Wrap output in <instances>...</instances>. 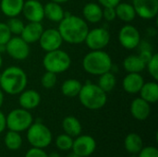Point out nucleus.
<instances>
[{"instance_id": "nucleus-1", "label": "nucleus", "mask_w": 158, "mask_h": 157, "mask_svg": "<svg viewBox=\"0 0 158 157\" xmlns=\"http://www.w3.org/2000/svg\"><path fill=\"white\" fill-rule=\"evenodd\" d=\"M57 30L63 42L70 44H80L84 43L90 29L83 18L65 13V17L59 22Z\"/></svg>"}, {"instance_id": "nucleus-2", "label": "nucleus", "mask_w": 158, "mask_h": 157, "mask_svg": "<svg viewBox=\"0 0 158 157\" xmlns=\"http://www.w3.org/2000/svg\"><path fill=\"white\" fill-rule=\"evenodd\" d=\"M27 84V74L19 67L10 66L0 73V89L7 94H19L26 89Z\"/></svg>"}, {"instance_id": "nucleus-3", "label": "nucleus", "mask_w": 158, "mask_h": 157, "mask_svg": "<svg viewBox=\"0 0 158 157\" xmlns=\"http://www.w3.org/2000/svg\"><path fill=\"white\" fill-rule=\"evenodd\" d=\"M83 69L94 76H100L113 68L112 58L104 50H91L82 59Z\"/></svg>"}, {"instance_id": "nucleus-4", "label": "nucleus", "mask_w": 158, "mask_h": 157, "mask_svg": "<svg viewBox=\"0 0 158 157\" xmlns=\"http://www.w3.org/2000/svg\"><path fill=\"white\" fill-rule=\"evenodd\" d=\"M78 97L81 104L90 110H98L104 107L107 102L106 93H105L97 84L90 81H87L81 86Z\"/></svg>"}, {"instance_id": "nucleus-5", "label": "nucleus", "mask_w": 158, "mask_h": 157, "mask_svg": "<svg viewBox=\"0 0 158 157\" xmlns=\"http://www.w3.org/2000/svg\"><path fill=\"white\" fill-rule=\"evenodd\" d=\"M71 65V58L69 55L59 49L46 52L43 58V66L45 71H50L55 74H59L67 71Z\"/></svg>"}, {"instance_id": "nucleus-6", "label": "nucleus", "mask_w": 158, "mask_h": 157, "mask_svg": "<svg viewBox=\"0 0 158 157\" xmlns=\"http://www.w3.org/2000/svg\"><path fill=\"white\" fill-rule=\"evenodd\" d=\"M27 139L32 147L44 149L52 143V133L44 124L35 122L28 128Z\"/></svg>"}, {"instance_id": "nucleus-7", "label": "nucleus", "mask_w": 158, "mask_h": 157, "mask_svg": "<svg viewBox=\"0 0 158 157\" xmlns=\"http://www.w3.org/2000/svg\"><path fill=\"white\" fill-rule=\"evenodd\" d=\"M33 123V118L29 110L24 108H16L6 117V125L9 130L21 132L27 130Z\"/></svg>"}, {"instance_id": "nucleus-8", "label": "nucleus", "mask_w": 158, "mask_h": 157, "mask_svg": "<svg viewBox=\"0 0 158 157\" xmlns=\"http://www.w3.org/2000/svg\"><path fill=\"white\" fill-rule=\"evenodd\" d=\"M110 38V33L106 29L97 27L89 30L84 43L91 50H103L108 45Z\"/></svg>"}, {"instance_id": "nucleus-9", "label": "nucleus", "mask_w": 158, "mask_h": 157, "mask_svg": "<svg viewBox=\"0 0 158 157\" xmlns=\"http://www.w3.org/2000/svg\"><path fill=\"white\" fill-rule=\"evenodd\" d=\"M30 45L19 35H15L6 43V53L15 60H25L30 55Z\"/></svg>"}, {"instance_id": "nucleus-10", "label": "nucleus", "mask_w": 158, "mask_h": 157, "mask_svg": "<svg viewBox=\"0 0 158 157\" xmlns=\"http://www.w3.org/2000/svg\"><path fill=\"white\" fill-rule=\"evenodd\" d=\"M118 38L121 46L128 50L137 48L141 43V33L139 30L131 24L124 25L119 30Z\"/></svg>"}, {"instance_id": "nucleus-11", "label": "nucleus", "mask_w": 158, "mask_h": 157, "mask_svg": "<svg viewBox=\"0 0 158 157\" xmlns=\"http://www.w3.org/2000/svg\"><path fill=\"white\" fill-rule=\"evenodd\" d=\"M38 42L44 51L50 52L59 49L63 43V39L57 29L49 28L44 30Z\"/></svg>"}, {"instance_id": "nucleus-12", "label": "nucleus", "mask_w": 158, "mask_h": 157, "mask_svg": "<svg viewBox=\"0 0 158 157\" xmlns=\"http://www.w3.org/2000/svg\"><path fill=\"white\" fill-rule=\"evenodd\" d=\"M96 148L95 140L90 135H81L77 136L75 140H73L72 144V152L81 157L90 156Z\"/></svg>"}, {"instance_id": "nucleus-13", "label": "nucleus", "mask_w": 158, "mask_h": 157, "mask_svg": "<svg viewBox=\"0 0 158 157\" xmlns=\"http://www.w3.org/2000/svg\"><path fill=\"white\" fill-rule=\"evenodd\" d=\"M136 16L143 19H153L157 16L158 0H133Z\"/></svg>"}, {"instance_id": "nucleus-14", "label": "nucleus", "mask_w": 158, "mask_h": 157, "mask_svg": "<svg viewBox=\"0 0 158 157\" xmlns=\"http://www.w3.org/2000/svg\"><path fill=\"white\" fill-rule=\"evenodd\" d=\"M21 13L29 22H42L44 19V5L38 0L25 1Z\"/></svg>"}, {"instance_id": "nucleus-15", "label": "nucleus", "mask_w": 158, "mask_h": 157, "mask_svg": "<svg viewBox=\"0 0 158 157\" xmlns=\"http://www.w3.org/2000/svg\"><path fill=\"white\" fill-rule=\"evenodd\" d=\"M44 28L41 22H29L24 25L20 33V37L29 44L34 43L39 41Z\"/></svg>"}, {"instance_id": "nucleus-16", "label": "nucleus", "mask_w": 158, "mask_h": 157, "mask_svg": "<svg viewBox=\"0 0 158 157\" xmlns=\"http://www.w3.org/2000/svg\"><path fill=\"white\" fill-rule=\"evenodd\" d=\"M41 103V95L40 93L32 89L23 90L19 93V104L21 108L26 110H31L36 108Z\"/></svg>"}, {"instance_id": "nucleus-17", "label": "nucleus", "mask_w": 158, "mask_h": 157, "mask_svg": "<svg viewBox=\"0 0 158 157\" xmlns=\"http://www.w3.org/2000/svg\"><path fill=\"white\" fill-rule=\"evenodd\" d=\"M144 82L141 73H128L122 81V87L126 93L135 94L139 93Z\"/></svg>"}, {"instance_id": "nucleus-18", "label": "nucleus", "mask_w": 158, "mask_h": 157, "mask_svg": "<svg viewBox=\"0 0 158 157\" xmlns=\"http://www.w3.org/2000/svg\"><path fill=\"white\" fill-rule=\"evenodd\" d=\"M131 113L135 119L140 121L145 120L151 113L150 104L141 97L135 98L131 104Z\"/></svg>"}, {"instance_id": "nucleus-19", "label": "nucleus", "mask_w": 158, "mask_h": 157, "mask_svg": "<svg viewBox=\"0 0 158 157\" xmlns=\"http://www.w3.org/2000/svg\"><path fill=\"white\" fill-rule=\"evenodd\" d=\"M83 19L89 23H98L103 19V7L97 3H87L82 8Z\"/></svg>"}, {"instance_id": "nucleus-20", "label": "nucleus", "mask_w": 158, "mask_h": 157, "mask_svg": "<svg viewBox=\"0 0 158 157\" xmlns=\"http://www.w3.org/2000/svg\"><path fill=\"white\" fill-rule=\"evenodd\" d=\"M24 0H1L0 9L7 18L18 17L22 12Z\"/></svg>"}, {"instance_id": "nucleus-21", "label": "nucleus", "mask_w": 158, "mask_h": 157, "mask_svg": "<svg viewBox=\"0 0 158 157\" xmlns=\"http://www.w3.org/2000/svg\"><path fill=\"white\" fill-rule=\"evenodd\" d=\"M44 18L49 19L53 22L59 23L65 17V11L60 4L55 3V2H48L44 6Z\"/></svg>"}, {"instance_id": "nucleus-22", "label": "nucleus", "mask_w": 158, "mask_h": 157, "mask_svg": "<svg viewBox=\"0 0 158 157\" xmlns=\"http://www.w3.org/2000/svg\"><path fill=\"white\" fill-rule=\"evenodd\" d=\"M146 63L139 55L128 56L123 60V68L128 73H141L145 69Z\"/></svg>"}, {"instance_id": "nucleus-23", "label": "nucleus", "mask_w": 158, "mask_h": 157, "mask_svg": "<svg viewBox=\"0 0 158 157\" xmlns=\"http://www.w3.org/2000/svg\"><path fill=\"white\" fill-rule=\"evenodd\" d=\"M140 97L147 103L156 104L158 101V84L156 81L144 82L139 92Z\"/></svg>"}, {"instance_id": "nucleus-24", "label": "nucleus", "mask_w": 158, "mask_h": 157, "mask_svg": "<svg viewBox=\"0 0 158 157\" xmlns=\"http://www.w3.org/2000/svg\"><path fill=\"white\" fill-rule=\"evenodd\" d=\"M116 15L117 18L124 22H131L136 18V12L132 4H129L126 2H119L116 6Z\"/></svg>"}, {"instance_id": "nucleus-25", "label": "nucleus", "mask_w": 158, "mask_h": 157, "mask_svg": "<svg viewBox=\"0 0 158 157\" xmlns=\"http://www.w3.org/2000/svg\"><path fill=\"white\" fill-rule=\"evenodd\" d=\"M62 128L65 133L69 135L70 137H77L81 132V124L80 120L73 116L66 117L63 119Z\"/></svg>"}, {"instance_id": "nucleus-26", "label": "nucleus", "mask_w": 158, "mask_h": 157, "mask_svg": "<svg viewBox=\"0 0 158 157\" xmlns=\"http://www.w3.org/2000/svg\"><path fill=\"white\" fill-rule=\"evenodd\" d=\"M124 146L127 152L131 154H139L143 148V142L142 137L137 133H130L124 141Z\"/></svg>"}, {"instance_id": "nucleus-27", "label": "nucleus", "mask_w": 158, "mask_h": 157, "mask_svg": "<svg viewBox=\"0 0 158 157\" xmlns=\"http://www.w3.org/2000/svg\"><path fill=\"white\" fill-rule=\"evenodd\" d=\"M81 86L82 84L80 81L76 79H68L61 85V93L67 97L73 98L78 96Z\"/></svg>"}, {"instance_id": "nucleus-28", "label": "nucleus", "mask_w": 158, "mask_h": 157, "mask_svg": "<svg viewBox=\"0 0 158 157\" xmlns=\"http://www.w3.org/2000/svg\"><path fill=\"white\" fill-rule=\"evenodd\" d=\"M97 85L105 92V93H110L114 90V88L117 85V78L113 72L107 71L102 75L99 76L98 83Z\"/></svg>"}, {"instance_id": "nucleus-29", "label": "nucleus", "mask_w": 158, "mask_h": 157, "mask_svg": "<svg viewBox=\"0 0 158 157\" xmlns=\"http://www.w3.org/2000/svg\"><path fill=\"white\" fill-rule=\"evenodd\" d=\"M4 143H5L6 147L8 150L16 151V150H19L21 147L22 139H21V136H20L19 132L9 130V131L6 132V136H5Z\"/></svg>"}, {"instance_id": "nucleus-30", "label": "nucleus", "mask_w": 158, "mask_h": 157, "mask_svg": "<svg viewBox=\"0 0 158 157\" xmlns=\"http://www.w3.org/2000/svg\"><path fill=\"white\" fill-rule=\"evenodd\" d=\"M73 139L68 134H60L56 139V145L61 151H69L72 148Z\"/></svg>"}, {"instance_id": "nucleus-31", "label": "nucleus", "mask_w": 158, "mask_h": 157, "mask_svg": "<svg viewBox=\"0 0 158 157\" xmlns=\"http://www.w3.org/2000/svg\"><path fill=\"white\" fill-rule=\"evenodd\" d=\"M10 31L12 34L15 35H20L23 28H24V22L19 19L18 17H13V18H9V19L6 22Z\"/></svg>"}, {"instance_id": "nucleus-32", "label": "nucleus", "mask_w": 158, "mask_h": 157, "mask_svg": "<svg viewBox=\"0 0 158 157\" xmlns=\"http://www.w3.org/2000/svg\"><path fill=\"white\" fill-rule=\"evenodd\" d=\"M56 74L50 71H45L41 78V84L44 89H52L56 84Z\"/></svg>"}, {"instance_id": "nucleus-33", "label": "nucleus", "mask_w": 158, "mask_h": 157, "mask_svg": "<svg viewBox=\"0 0 158 157\" xmlns=\"http://www.w3.org/2000/svg\"><path fill=\"white\" fill-rule=\"evenodd\" d=\"M145 68L147 69L148 73L154 79V81H157L158 80V55L154 54L151 59L146 63Z\"/></svg>"}, {"instance_id": "nucleus-34", "label": "nucleus", "mask_w": 158, "mask_h": 157, "mask_svg": "<svg viewBox=\"0 0 158 157\" xmlns=\"http://www.w3.org/2000/svg\"><path fill=\"white\" fill-rule=\"evenodd\" d=\"M12 37V33L6 23L0 22V44H6L10 38Z\"/></svg>"}, {"instance_id": "nucleus-35", "label": "nucleus", "mask_w": 158, "mask_h": 157, "mask_svg": "<svg viewBox=\"0 0 158 157\" xmlns=\"http://www.w3.org/2000/svg\"><path fill=\"white\" fill-rule=\"evenodd\" d=\"M139 157H158L157 148L154 146L143 147L139 152Z\"/></svg>"}, {"instance_id": "nucleus-36", "label": "nucleus", "mask_w": 158, "mask_h": 157, "mask_svg": "<svg viewBox=\"0 0 158 157\" xmlns=\"http://www.w3.org/2000/svg\"><path fill=\"white\" fill-rule=\"evenodd\" d=\"M103 19L106 21H113L117 19L115 7H103Z\"/></svg>"}, {"instance_id": "nucleus-37", "label": "nucleus", "mask_w": 158, "mask_h": 157, "mask_svg": "<svg viewBox=\"0 0 158 157\" xmlns=\"http://www.w3.org/2000/svg\"><path fill=\"white\" fill-rule=\"evenodd\" d=\"M25 157H48V155L43 149L32 147L26 153Z\"/></svg>"}, {"instance_id": "nucleus-38", "label": "nucleus", "mask_w": 158, "mask_h": 157, "mask_svg": "<svg viewBox=\"0 0 158 157\" xmlns=\"http://www.w3.org/2000/svg\"><path fill=\"white\" fill-rule=\"evenodd\" d=\"M102 7H115L121 0H97Z\"/></svg>"}, {"instance_id": "nucleus-39", "label": "nucleus", "mask_w": 158, "mask_h": 157, "mask_svg": "<svg viewBox=\"0 0 158 157\" xmlns=\"http://www.w3.org/2000/svg\"><path fill=\"white\" fill-rule=\"evenodd\" d=\"M6 128V116L3 114V112L0 111V134L5 130Z\"/></svg>"}, {"instance_id": "nucleus-40", "label": "nucleus", "mask_w": 158, "mask_h": 157, "mask_svg": "<svg viewBox=\"0 0 158 157\" xmlns=\"http://www.w3.org/2000/svg\"><path fill=\"white\" fill-rule=\"evenodd\" d=\"M4 92L0 89V107L3 105V103H4Z\"/></svg>"}, {"instance_id": "nucleus-41", "label": "nucleus", "mask_w": 158, "mask_h": 157, "mask_svg": "<svg viewBox=\"0 0 158 157\" xmlns=\"http://www.w3.org/2000/svg\"><path fill=\"white\" fill-rule=\"evenodd\" d=\"M52 2H55V3H57V4H65L67 2H69V0H51Z\"/></svg>"}, {"instance_id": "nucleus-42", "label": "nucleus", "mask_w": 158, "mask_h": 157, "mask_svg": "<svg viewBox=\"0 0 158 157\" xmlns=\"http://www.w3.org/2000/svg\"><path fill=\"white\" fill-rule=\"evenodd\" d=\"M48 157H60V155L58 154V153H55V152H53V153H51Z\"/></svg>"}, {"instance_id": "nucleus-43", "label": "nucleus", "mask_w": 158, "mask_h": 157, "mask_svg": "<svg viewBox=\"0 0 158 157\" xmlns=\"http://www.w3.org/2000/svg\"><path fill=\"white\" fill-rule=\"evenodd\" d=\"M68 157H81V156L77 155H76V154H74V153H71L70 155H68Z\"/></svg>"}, {"instance_id": "nucleus-44", "label": "nucleus", "mask_w": 158, "mask_h": 157, "mask_svg": "<svg viewBox=\"0 0 158 157\" xmlns=\"http://www.w3.org/2000/svg\"><path fill=\"white\" fill-rule=\"evenodd\" d=\"M3 65V57H2V54L0 53V68Z\"/></svg>"}, {"instance_id": "nucleus-45", "label": "nucleus", "mask_w": 158, "mask_h": 157, "mask_svg": "<svg viewBox=\"0 0 158 157\" xmlns=\"http://www.w3.org/2000/svg\"><path fill=\"white\" fill-rule=\"evenodd\" d=\"M38 1H41V0H38Z\"/></svg>"}]
</instances>
